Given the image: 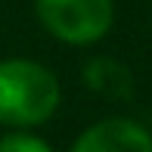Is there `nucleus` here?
Segmentation results:
<instances>
[{
	"instance_id": "f257e3e1",
	"label": "nucleus",
	"mask_w": 152,
	"mask_h": 152,
	"mask_svg": "<svg viewBox=\"0 0 152 152\" xmlns=\"http://www.w3.org/2000/svg\"><path fill=\"white\" fill-rule=\"evenodd\" d=\"M59 109V81L34 59L0 62V124L37 127Z\"/></svg>"
},
{
	"instance_id": "f03ea898",
	"label": "nucleus",
	"mask_w": 152,
	"mask_h": 152,
	"mask_svg": "<svg viewBox=\"0 0 152 152\" xmlns=\"http://www.w3.org/2000/svg\"><path fill=\"white\" fill-rule=\"evenodd\" d=\"M37 19L62 44L87 47L102 40L112 28V0H34Z\"/></svg>"
},
{
	"instance_id": "7ed1b4c3",
	"label": "nucleus",
	"mask_w": 152,
	"mask_h": 152,
	"mask_svg": "<svg viewBox=\"0 0 152 152\" xmlns=\"http://www.w3.org/2000/svg\"><path fill=\"white\" fill-rule=\"evenodd\" d=\"M68 152H152V134L134 118H102L90 124Z\"/></svg>"
},
{
	"instance_id": "20e7f679",
	"label": "nucleus",
	"mask_w": 152,
	"mask_h": 152,
	"mask_svg": "<svg viewBox=\"0 0 152 152\" xmlns=\"http://www.w3.org/2000/svg\"><path fill=\"white\" fill-rule=\"evenodd\" d=\"M84 75H87L93 90H99L106 96H115V99H124V96H130V90H134L130 72L124 65H118L115 59H93Z\"/></svg>"
},
{
	"instance_id": "39448f33",
	"label": "nucleus",
	"mask_w": 152,
	"mask_h": 152,
	"mask_svg": "<svg viewBox=\"0 0 152 152\" xmlns=\"http://www.w3.org/2000/svg\"><path fill=\"white\" fill-rule=\"evenodd\" d=\"M0 152H53L34 134H6L0 137Z\"/></svg>"
}]
</instances>
